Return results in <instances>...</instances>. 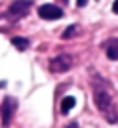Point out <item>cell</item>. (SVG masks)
<instances>
[{
    "mask_svg": "<svg viewBox=\"0 0 118 128\" xmlns=\"http://www.w3.org/2000/svg\"><path fill=\"white\" fill-rule=\"evenodd\" d=\"M86 2H88V0H78V6L82 8V6H86Z\"/></svg>",
    "mask_w": 118,
    "mask_h": 128,
    "instance_id": "11",
    "label": "cell"
},
{
    "mask_svg": "<svg viewBox=\"0 0 118 128\" xmlns=\"http://www.w3.org/2000/svg\"><path fill=\"white\" fill-rule=\"evenodd\" d=\"M105 50H107V58L118 61V38H111L107 44H105Z\"/></svg>",
    "mask_w": 118,
    "mask_h": 128,
    "instance_id": "6",
    "label": "cell"
},
{
    "mask_svg": "<svg viewBox=\"0 0 118 128\" xmlns=\"http://www.w3.org/2000/svg\"><path fill=\"white\" fill-rule=\"evenodd\" d=\"M31 12V2L29 0H15L11 2V6L8 8V17L10 19H21Z\"/></svg>",
    "mask_w": 118,
    "mask_h": 128,
    "instance_id": "2",
    "label": "cell"
},
{
    "mask_svg": "<svg viewBox=\"0 0 118 128\" xmlns=\"http://www.w3.org/2000/svg\"><path fill=\"white\" fill-rule=\"evenodd\" d=\"M11 44H13V46H15L17 50H27L29 48V38H23V36H13L11 38Z\"/></svg>",
    "mask_w": 118,
    "mask_h": 128,
    "instance_id": "7",
    "label": "cell"
},
{
    "mask_svg": "<svg viewBox=\"0 0 118 128\" xmlns=\"http://www.w3.org/2000/svg\"><path fill=\"white\" fill-rule=\"evenodd\" d=\"M15 111H17V102L13 98H6L4 103H2V124H4V128L10 126Z\"/></svg>",
    "mask_w": 118,
    "mask_h": 128,
    "instance_id": "4",
    "label": "cell"
},
{
    "mask_svg": "<svg viewBox=\"0 0 118 128\" xmlns=\"http://www.w3.org/2000/svg\"><path fill=\"white\" fill-rule=\"evenodd\" d=\"M76 32H78V27H76V25H70L69 29L63 32V38H70L72 34H76Z\"/></svg>",
    "mask_w": 118,
    "mask_h": 128,
    "instance_id": "9",
    "label": "cell"
},
{
    "mask_svg": "<svg viewBox=\"0 0 118 128\" xmlns=\"http://www.w3.org/2000/svg\"><path fill=\"white\" fill-rule=\"evenodd\" d=\"M38 16L42 17V19H50V21H54V19H59V17H63V10L55 4H42L38 8Z\"/></svg>",
    "mask_w": 118,
    "mask_h": 128,
    "instance_id": "5",
    "label": "cell"
},
{
    "mask_svg": "<svg viewBox=\"0 0 118 128\" xmlns=\"http://www.w3.org/2000/svg\"><path fill=\"white\" fill-rule=\"evenodd\" d=\"M93 100H95L97 109L105 115V118H107L109 122H116V120H118V107L114 105V100H113V96L107 92V88L95 86Z\"/></svg>",
    "mask_w": 118,
    "mask_h": 128,
    "instance_id": "1",
    "label": "cell"
},
{
    "mask_svg": "<svg viewBox=\"0 0 118 128\" xmlns=\"http://www.w3.org/2000/svg\"><path fill=\"white\" fill-rule=\"evenodd\" d=\"M113 12H114V14H118V0H114V4H113Z\"/></svg>",
    "mask_w": 118,
    "mask_h": 128,
    "instance_id": "10",
    "label": "cell"
},
{
    "mask_svg": "<svg viewBox=\"0 0 118 128\" xmlns=\"http://www.w3.org/2000/svg\"><path fill=\"white\" fill-rule=\"evenodd\" d=\"M67 128H78V124H76V122H70V124H69Z\"/></svg>",
    "mask_w": 118,
    "mask_h": 128,
    "instance_id": "12",
    "label": "cell"
},
{
    "mask_svg": "<svg viewBox=\"0 0 118 128\" xmlns=\"http://www.w3.org/2000/svg\"><path fill=\"white\" fill-rule=\"evenodd\" d=\"M70 67H72V58L69 54H61V56H57L50 61V71L52 73H65Z\"/></svg>",
    "mask_w": 118,
    "mask_h": 128,
    "instance_id": "3",
    "label": "cell"
},
{
    "mask_svg": "<svg viewBox=\"0 0 118 128\" xmlns=\"http://www.w3.org/2000/svg\"><path fill=\"white\" fill-rule=\"evenodd\" d=\"M74 103H76V100L72 96H67V98H63V102H61V113H69L72 107H74Z\"/></svg>",
    "mask_w": 118,
    "mask_h": 128,
    "instance_id": "8",
    "label": "cell"
}]
</instances>
